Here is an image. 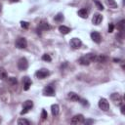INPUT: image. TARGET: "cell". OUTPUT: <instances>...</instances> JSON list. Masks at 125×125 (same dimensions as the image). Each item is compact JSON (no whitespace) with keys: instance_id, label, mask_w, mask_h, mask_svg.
<instances>
[{"instance_id":"1","label":"cell","mask_w":125,"mask_h":125,"mask_svg":"<svg viewBox=\"0 0 125 125\" xmlns=\"http://www.w3.org/2000/svg\"><path fill=\"white\" fill-rule=\"evenodd\" d=\"M96 57L97 55H95L94 53H88L79 59V62L82 65H89L92 62L96 61Z\"/></svg>"},{"instance_id":"2","label":"cell","mask_w":125,"mask_h":125,"mask_svg":"<svg viewBox=\"0 0 125 125\" xmlns=\"http://www.w3.org/2000/svg\"><path fill=\"white\" fill-rule=\"evenodd\" d=\"M32 107H33V102L30 101V100L25 101V102L23 103V104H22V110L21 111V115H22V114H25V113L28 112Z\"/></svg>"},{"instance_id":"3","label":"cell","mask_w":125,"mask_h":125,"mask_svg":"<svg viewBox=\"0 0 125 125\" xmlns=\"http://www.w3.org/2000/svg\"><path fill=\"white\" fill-rule=\"evenodd\" d=\"M15 45H16V47L19 48V49H24V48H26V46H27V41H26V39H25L24 37H20V38H18V39L16 40Z\"/></svg>"},{"instance_id":"4","label":"cell","mask_w":125,"mask_h":125,"mask_svg":"<svg viewBox=\"0 0 125 125\" xmlns=\"http://www.w3.org/2000/svg\"><path fill=\"white\" fill-rule=\"evenodd\" d=\"M35 75H36V77L38 79H44V78H46L47 76L50 75V71L48 69H46V68H41V69L36 71Z\"/></svg>"},{"instance_id":"5","label":"cell","mask_w":125,"mask_h":125,"mask_svg":"<svg viewBox=\"0 0 125 125\" xmlns=\"http://www.w3.org/2000/svg\"><path fill=\"white\" fill-rule=\"evenodd\" d=\"M110 99L114 103V104H116V105H121L122 104V97H121L120 94H118V93H112L110 95Z\"/></svg>"},{"instance_id":"6","label":"cell","mask_w":125,"mask_h":125,"mask_svg":"<svg viewBox=\"0 0 125 125\" xmlns=\"http://www.w3.org/2000/svg\"><path fill=\"white\" fill-rule=\"evenodd\" d=\"M99 107L103 110V111H107L108 109H109V104H108V102H107V100L106 99H104V98H102V99H100V101H99Z\"/></svg>"},{"instance_id":"7","label":"cell","mask_w":125,"mask_h":125,"mask_svg":"<svg viewBox=\"0 0 125 125\" xmlns=\"http://www.w3.org/2000/svg\"><path fill=\"white\" fill-rule=\"evenodd\" d=\"M18 67L20 70H25L28 67V62L25 58H21L18 61Z\"/></svg>"},{"instance_id":"8","label":"cell","mask_w":125,"mask_h":125,"mask_svg":"<svg viewBox=\"0 0 125 125\" xmlns=\"http://www.w3.org/2000/svg\"><path fill=\"white\" fill-rule=\"evenodd\" d=\"M69 45H70V47L73 48V49H79V48L82 46V42H81V40H80L79 38L74 37V38H72V39L70 40Z\"/></svg>"},{"instance_id":"9","label":"cell","mask_w":125,"mask_h":125,"mask_svg":"<svg viewBox=\"0 0 125 125\" xmlns=\"http://www.w3.org/2000/svg\"><path fill=\"white\" fill-rule=\"evenodd\" d=\"M43 95L44 96H49V97H52V96H55V89L52 85H48L46 86L44 89H43Z\"/></svg>"},{"instance_id":"10","label":"cell","mask_w":125,"mask_h":125,"mask_svg":"<svg viewBox=\"0 0 125 125\" xmlns=\"http://www.w3.org/2000/svg\"><path fill=\"white\" fill-rule=\"evenodd\" d=\"M85 118L82 114H76L71 118V123L72 124H80V123H84Z\"/></svg>"},{"instance_id":"11","label":"cell","mask_w":125,"mask_h":125,"mask_svg":"<svg viewBox=\"0 0 125 125\" xmlns=\"http://www.w3.org/2000/svg\"><path fill=\"white\" fill-rule=\"evenodd\" d=\"M102 21H103V16H102L100 13L94 14L93 19H92V21H93V23H94L95 25H99V24L102 22Z\"/></svg>"},{"instance_id":"12","label":"cell","mask_w":125,"mask_h":125,"mask_svg":"<svg viewBox=\"0 0 125 125\" xmlns=\"http://www.w3.org/2000/svg\"><path fill=\"white\" fill-rule=\"evenodd\" d=\"M91 38H92V40H93L95 43H97V44L101 43V41H102V36H101V34H100L98 31H93V32L91 33Z\"/></svg>"},{"instance_id":"13","label":"cell","mask_w":125,"mask_h":125,"mask_svg":"<svg viewBox=\"0 0 125 125\" xmlns=\"http://www.w3.org/2000/svg\"><path fill=\"white\" fill-rule=\"evenodd\" d=\"M67 98L72 102H79V100H80V97L78 96V94H76L74 92H69L67 94Z\"/></svg>"},{"instance_id":"14","label":"cell","mask_w":125,"mask_h":125,"mask_svg":"<svg viewBox=\"0 0 125 125\" xmlns=\"http://www.w3.org/2000/svg\"><path fill=\"white\" fill-rule=\"evenodd\" d=\"M30 86H31V79L28 76L23 77V89L27 91L30 88Z\"/></svg>"},{"instance_id":"15","label":"cell","mask_w":125,"mask_h":125,"mask_svg":"<svg viewBox=\"0 0 125 125\" xmlns=\"http://www.w3.org/2000/svg\"><path fill=\"white\" fill-rule=\"evenodd\" d=\"M51 111H52V114L53 116H57L59 114V111H60V106L59 104H54L51 105Z\"/></svg>"},{"instance_id":"16","label":"cell","mask_w":125,"mask_h":125,"mask_svg":"<svg viewBox=\"0 0 125 125\" xmlns=\"http://www.w3.org/2000/svg\"><path fill=\"white\" fill-rule=\"evenodd\" d=\"M38 29L39 30H48V29H50V25L46 21H41L38 25Z\"/></svg>"},{"instance_id":"17","label":"cell","mask_w":125,"mask_h":125,"mask_svg":"<svg viewBox=\"0 0 125 125\" xmlns=\"http://www.w3.org/2000/svg\"><path fill=\"white\" fill-rule=\"evenodd\" d=\"M59 31L62 33V34H68L70 32V28L65 26V25H60L59 26Z\"/></svg>"},{"instance_id":"18","label":"cell","mask_w":125,"mask_h":125,"mask_svg":"<svg viewBox=\"0 0 125 125\" xmlns=\"http://www.w3.org/2000/svg\"><path fill=\"white\" fill-rule=\"evenodd\" d=\"M77 14H78V16H79L80 18H82V19H87V17H88V11H87L86 9H84V8L80 9Z\"/></svg>"},{"instance_id":"19","label":"cell","mask_w":125,"mask_h":125,"mask_svg":"<svg viewBox=\"0 0 125 125\" xmlns=\"http://www.w3.org/2000/svg\"><path fill=\"white\" fill-rule=\"evenodd\" d=\"M105 4L107 5V7L111 8V9L117 8V3L115 2V0H105Z\"/></svg>"},{"instance_id":"20","label":"cell","mask_w":125,"mask_h":125,"mask_svg":"<svg viewBox=\"0 0 125 125\" xmlns=\"http://www.w3.org/2000/svg\"><path fill=\"white\" fill-rule=\"evenodd\" d=\"M7 78H8V73H7L6 69L4 67H0V79L5 80Z\"/></svg>"},{"instance_id":"21","label":"cell","mask_w":125,"mask_h":125,"mask_svg":"<svg viewBox=\"0 0 125 125\" xmlns=\"http://www.w3.org/2000/svg\"><path fill=\"white\" fill-rule=\"evenodd\" d=\"M18 124L19 125H29L30 124V121H28L25 118H20L18 120Z\"/></svg>"},{"instance_id":"22","label":"cell","mask_w":125,"mask_h":125,"mask_svg":"<svg viewBox=\"0 0 125 125\" xmlns=\"http://www.w3.org/2000/svg\"><path fill=\"white\" fill-rule=\"evenodd\" d=\"M124 22H125V21L122 20V21H120L118 22V24H117V29H118L120 32H122V31L124 30Z\"/></svg>"},{"instance_id":"23","label":"cell","mask_w":125,"mask_h":125,"mask_svg":"<svg viewBox=\"0 0 125 125\" xmlns=\"http://www.w3.org/2000/svg\"><path fill=\"white\" fill-rule=\"evenodd\" d=\"M96 61L99 62H104L106 61V57L104 56V55H100V56H97L96 57Z\"/></svg>"},{"instance_id":"24","label":"cell","mask_w":125,"mask_h":125,"mask_svg":"<svg viewBox=\"0 0 125 125\" xmlns=\"http://www.w3.org/2000/svg\"><path fill=\"white\" fill-rule=\"evenodd\" d=\"M55 21L58 22H62L63 21V15L62 13H59L57 16H55Z\"/></svg>"},{"instance_id":"25","label":"cell","mask_w":125,"mask_h":125,"mask_svg":"<svg viewBox=\"0 0 125 125\" xmlns=\"http://www.w3.org/2000/svg\"><path fill=\"white\" fill-rule=\"evenodd\" d=\"M94 2H95L96 6H97V8H98L99 10H101V11L104 10V6H103V4H102L100 1H98V0H94Z\"/></svg>"},{"instance_id":"26","label":"cell","mask_w":125,"mask_h":125,"mask_svg":"<svg viewBox=\"0 0 125 125\" xmlns=\"http://www.w3.org/2000/svg\"><path fill=\"white\" fill-rule=\"evenodd\" d=\"M8 81H9V83H10L11 85H17V84H18V80H17V78H15V77H10V78L8 79Z\"/></svg>"},{"instance_id":"27","label":"cell","mask_w":125,"mask_h":125,"mask_svg":"<svg viewBox=\"0 0 125 125\" xmlns=\"http://www.w3.org/2000/svg\"><path fill=\"white\" fill-rule=\"evenodd\" d=\"M42 60L45 61V62H51V61H52V58L50 57V55H48V54H44V55L42 56Z\"/></svg>"},{"instance_id":"28","label":"cell","mask_w":125,"mask_h":125,"mask_svg":"<svg viewBox=\"0 0 125 125\" xmlns=\"http://www.w3.org/2000/svg\"><path fill=\"white\" fill-rule=\"evenodd\" d=\"M47 117H48V113H47V111L45 109H43L42 112H41V118H42V120L47 119Z\"/></svg>"},{"instance_id":"29","label":"cell","mask_w":125,"mask_h":125,"mask_svg":"<svg viewBox=\"0 0 125 125\" xmlns=\"http://www.w3.org/2000/svg\"><path fill=\"white\" fill-rule=\"evenodd\" d=\"M79 102L81 103V104H83V105H89V104H88V101L87 100H84V99H80L79 100Z\"/></svg>"},{"instance_id":"30","label":"cell","mask_w":125,"mask_h":125,"mask_svg":"<svg viewBox=\"0 0 125 125\" xmlns=\"http://www.w3.org/2000/svg\"><path fill=\"white\" fill-rule=\"evenodd\" d=\"M21 25L22 28H27L28 27V22L27 21H21Z\"/></svg>"},{"instance_id":"31","label":"cell","mask_w":125,"mask_h":125,"mask_svg":"<svg viewBox=\"0 0 125 125\" xmlns=\"http://www.w3.org/2000/svg\"><path fill=\"white\" fill-rule=\"evenodd\" d=\"M113 29H114V25H113V23H109V25H108V32H113Z\"/></svg>"},{"instance_id":"32","label":"cell","mask_w":125,"mask_h":125,"mask_svg":"<svg viewBox=\"0 0 125 125\" xmlns=\"http://www.w3.org/2000/svg\"><path fill=\"white\" fill-rule=\"evenodd\" d=\"M124 108H125V106L122 105V106H121V113H122V114H124Z\"/></svg>"},{"instance_id":"33","label":"cell","mask_w":125,"mask_h":125,"mask_svg":"<svg viewBox=\"0 0 125 125\" xmlns=\"http://www.w3.org/2000/svg\"><path fill=\"white\" fill-rule=\"evenodd\" d=\"M93 122H94L93 120H88V121H84V123H86V124H87V123H93Z\"/></svg>"},{"instance_id":"34","label":"cell","mask_w":125,"mask_h":125,"mask_svg":"<svg viewBox=\"0 0 125 125\" xmlns=\"http://www.w3.org/2000/svg\"><path fill=\"white\" fill-rule=\"evenodd\" d=\"M11 1H12V2H19L20 0H11Z\"/></svg>"},{"instance_id":"35","label":"cell","mask_w":125,"mask_h":125,"mask_svg":"<svg viewBox=\"0 0 125 125\" xmlns=\"http://www.w3.org/2000/svg\"><path fill=\"white\" fill-rule=\"evenodd\" d=\"M1 7H2V6H1V4H0V12H1Z\"/></svg>"}]
</instances>
